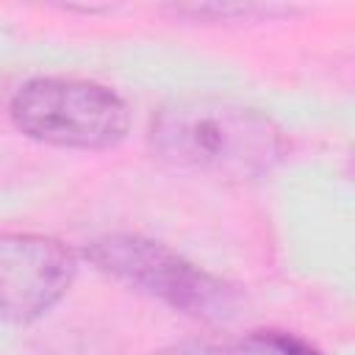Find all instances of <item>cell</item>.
Instances as JSON below:
<instances>
[{"label":"cell","mask_w":355,"mask_h":355,"mask_svg":"<svg viewBox=\"0 0 355 355\" xmlns=\"http://www.w3.org/2000/svg\"><path fill=\"white\" fill-rule=\"evenodd\" d=\"M161 161L216 180H258L286 155L280 125L252 108L219 97H183L161 105L147 128Z\"/></svg>","instance_id":"obj_1"},{"label":"cell","mask_w":355,"mask_h":355,"mask_svg":"<svg viewBox=\"0 0 355 355\" xmlns=\"http://www.w3.org/2000/svg\"><path fill=\"white\" fill-rule=\"evenodd\" d=\"M83 255L100 272L200 322L227 324L247 305L239 286L139 233H105L89 241Z\"/></svg>","instance_id":"obj_2"},{"label":"cell","mask_w":355,"mask_h":355,"mask_svg":"<svg viewBox=\"0 0 355 355\" xmlns=\"http://www.w3.org/2000/svg\"><path fill=\"white\" fill-rule=\"evenodd\" d=\"M11 125L42 144L105 150L130 130L128 103L108 86L78 78H31L8 100Z\"/></svg>","instance_id":"obj_3"},{"label":"cell","mask_w":355,"mask_h":355,"mask_svg":"<svg viewBox=\"0 0 355 355\" xmlns=\"http://www.w3.org/2000/svg\"><path fill=\"white\" fill-rule=\"evenodd\" d=\"M78 255L42 233H0V322L28 324L44 316L72 286Z\"/></svg>","instance_id":"obj_4"},{"label":"cell","mask_w":355,"mask_h":355,"mask_svg":"<svg viewBox=\"0 0 355 355\" xmlns=\"http://www.w3.org/2000/svg\"><path fill=\"white\" fill-rule=\"evenodd\" d=\"M252 341L261 344L266 349V355H324L305 338L286 333V330H258L252 336Z\"/></svg>","instance_id":"obj_5"},{"label":"cell","mask_w":355,"mask_h":355,"mask_svg":"<svg viewBox=\"0 0 355 355\" xmlns=\"http://www.w3.org/2000/svg\"><path fill=\"white\" fill-rule=\"evenodd\" d=\"M158 355H266V349L261 344H255L250 338V347H222V344H208V341H186V344H175Z\"/></svg>","instance_id":"obj_6"}]
</instances>
